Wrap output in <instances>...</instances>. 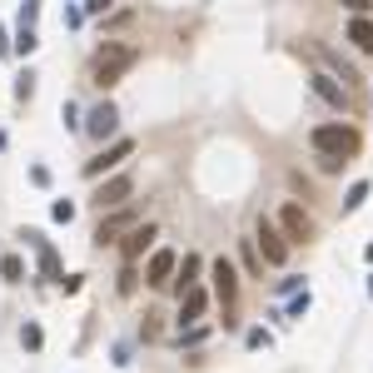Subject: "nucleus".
Listing matches in <instances>:
<instances>
[{"instance_id":"cd10ccee","label":"nucleus","mask_w":373,"mask_h":373,"mask_svg":"<svg viewBox=\"0 0 373 373\" xmlns=\"http://www.w3.org/2000/svg\"><path fill=\"white\" fill-rule=\"evenodd\" d=\"M115 5V0H85V15H105Z\"/></svg>"},{"instance_id":"aec40b11","label":"nucleus","mask_w":373,"mask_h":373,"mask_svg":"<svg viewBox=\"0 0 373 373\" xmlns=\"http://www.w3.org/2000/svg\"><path fill=\"white\" fill-rule=\"evenodd\" d=\"M363 199H368V179H354V184H348V194H343V210H359Z\"/></svg>"},{"instance_id":"c756f323","label":"nucleus","mask_w":373,"mask_h":373,"mask_svg":"<svg viewBox=\"0 0 373 373\" xmlns=\"http://www.w3.org/2000/svg\"><path fill=\"white\" fill-rule=\"evenodd\" d=\"M10 50V35H5V25H0V55H5Z\"/></svg>"},{"instance_id":"9b49d317","label":"nucleus","mask_w":373,"mask_h":373,"mask_svg":"<svg viewBox=\"0 0 373 373\" xmlns=\"http://www.w3.org/2000/svg\"><path fill=\"white\" fill-rule=\"evenodd\" d=\"M115 130H120V110L110 105V100H100V105L85 115V135H90V139H110Z\"/></svg>"},{"instance_id":"f3484780","label":"nucleus","mask_w":373,"mask_h":373,"mask_svg":"<svg viewBox=\"0 0 373 373\" xmlns=\"http://www.w3.org/2000/svg\"><path fill=\"white\" fill-rule=\"evenodd\" d=\"M348 40H354V50L373 55V20L368 15H354V20H348Z\"/></svg>"},{"instance_id":"412c9836","label":"nucleus","mask_w":373,"mask_h":373,"mask_svg":"<svg viewBox=\"0 0 373 373\" xmlns=\"http://www.w3.org/2000/svg\"><path fill=\"white\" fill-rule=\"evenodd\" d=\"M30 95H35V70H25V75L15 80V100H20V105H25Z\"/></svg>"},{"instance_id":"2eb2a0df","label":"nucleus","mask_w":373,"mask_h":373,"mask_svg":"<svg viewBox=\"0 0 373 373\" xmlns=\"http://www.w3.org/2000/svg\"><path fill=\"white\" fill-rule=\"evenodd\" d=\"M319 60H324V65H328V75H334V80H339L343 90H354V85H363V75H359L354 65H348L343 55H334V50H324V45H319Z\"/></svg>"},{"instance_id":"9d476101","label":"nucleus","mask_w":373,"mask_h":373,"mask_svg":"<svg viewBox=\"0 0 373 373\" xmlns=\"http://www.w3.org/2000/svg\"><path fill=\"white\" fill-rule=\"evenodd\" d=\"M174 264H179V254H174V249H155V254H150V264H144V284H150V289H170Z\"/></svg>"},{"instance_id":"a878e982","label":"nucleus","mask_w":373,"mask_h":373,"mask_svg":"<svg viewBox=\"0 0 373 373\" xmlns=\"http://www.w3.org/2000/svg\"><path fill=\"white\" fill-rule=\"evenodd\" d=\"M244 343H249V348H269V334H264V328H249Z\"/></svg>"},{"instance_id":"f257e3e1","label":"nucleus","mask_w":373,"mask_h":373,"mask_svg":"<svg viewBox=\"0 0 373 373\" xmlns=\"http://www.w3.org/2000/svg\"><path fill=\"white\" fill-rule=\"evenodd\" d=\"M308 144H314V150H319L324 159H354V155H359V144H363V135L354 130V124L334 120V124H314Z\"/></svg>"},{"instance_id":"6ab92c4d","label":"nucleus","mask_w":373,"mask_h":373,"mask_svg":"<svg viewBox=\"0 0 373 373\" xmlns=\"http://www.w3.org/2000/svg\"><path fill=\"white\" fill-rule=\"evenodd\" d=\"M0 279H5V284H20V279H25V264H20V254H5V259H0Z\"/></svg>"},{"instance_id":"4be33fe9","label":"nucleus","mask_w":373,"mask_h":373,"mask_svg":"<svg viewBox=\"0 0 373 373\" xmlns=\"http://www.w3.org/2000/svg\"><path fill=\"white\" fill-rule=\"evenodd\" d=\"M50 219H55V224H70V219H75V204H70V199H55V204H50Z\"/></svg>"},{"instance_id":"f8f14e48","label":"nucleus","mask_w":373,"mask_h":373,"mask_svg":"<svg viewBox=\"0 0 373 373\" xmlns=\"http://www.w3.org/2000/svg\"><path fill=\"white\" fill-rule=\"evenodd\" d=\"M204 308H210V294H204L199 284H190V289L179 294V328H184V324H199Z\"/></svg>"},{"instance_id":"5701e85b","label":"nucleus","mask_w":373,"mask_h":373,"mask_svg":"<svg viewBox=\"0 0 373 373\" xmlns=\"http://www.w3.org/2000/svg\"><path fill=\"white\" fill-rule=\"evenodd\" d=\"M20 343H25L30 354H35V348L45 343V334H40V324H25V328H20Z\"/></svg>"},{"instance_id":"20e7f679","label":"nucleus","mask_w":373,"mask_h":373,"mask_svg":"<svg viewBox=\"0 0 373 373\" xmlns=\"http://www.w3.org/2000/svg\"><path fill=\"white\" fill-rule=\"evenodd\" d=\"M130 194H135V174H110V179L95 190V210H100V214L124 210V204H130Z\"/></svg>"},{"instance_id":"393cba45","label":"nucleus","mask_w":373,"mask_h":373,"mask_svg":"<svg viewBox=\"0 0 373 373\" xmlns=\"http://www.w3.org/2000/svg\"><path fill=\"white\" fill-rule=\"evenodd\" d=\"M35 15H40V0H25L20 5V25H35Z\"/></svg>"},{"instance_id":"7ed1b4c3","label":"nucleus","mask_w":373,"mask_h":373,"mask_svg":"<svg viewBox=\"0 0 373 373\" xmlns=\"http://www.w3.org/2000/svg\"><path fill=\"white\" fill-rule=\"evenodd\" d=\"M210 279H214V299L224 308V328H239V274L229 259H214L210 264Z\"/></svg>"},{"instance_id":"39448f33","label":"nucleus","mask_w":373,"mask_h":373,"mask_svg":"<svg viewBox=\"0 0 373 373\" xmlns=\"http://www.w3.org/2000/svg\"><path fill=\"white\" fill-rule=\"evenodd\" d=\"M279 234L289 244H308V239H314V219H308L304 204H284V210H279Z\"/></svg>"},{"instance_id":"423d86ee","label":"nucleus","mask_w":373,"mask_h":373,"mask_svg":"<svg viewBox=\"0 0 373 373\" xmlns=\"http://www.w3.org/2000/svg\"><path fill=\"white\" fill-rule=\"evenodd\" d=\"M130 155H135V139H115L110 150H100L95 159H85V179H105V170H120Z\"/></svg>"},{"instance_id":"1a4fd4ad","label":"nucleus","mask_w":373,"mask_h":373,"mask_svg":"<svg viewBox=\"0 0 373 373\" xmlns=\"http://www.w3.org/2000/svg\"><path fill=\"white\" fill-rule=\"evenodd\" d=\"M20 239H25L30 249H35V254H40V274H45V279H65V269H60V254H55V244L45 239V234H40V229H25V234H20Z\"/></svg>"},{"instance_id":"b1692460","label":"nucleus","mask_w":373,"mask_h":373,"mask_svg":"<svg viewBox=\"0 0 373 373\" xmlns=\"http://www.w3.org/2000/svg\"><path fill=\"white\" fill-rule=\"evenodd\" d=\"M60 120H65L70 130H75V124H80V105H75V100H65V105H60Z\"/></svg>"},{"instance_id":"bb28decb","label":"nucleus","mask_w":373,"mask_h":373,"mask_svg":"<svg viewBox=\"0 0 373 373\" xmlns=\"http://www.w3.org/2000/svg\"><path fill=\"white\" fill-rule=\"evenodd\" d=\"M120 294H135V264H124V274H120Z\"/></svg>"},{"instance_id":"f03ea898","label":"nucleus","mask_w":373,"mask_h":373,"mask_svg":"<svg viewBox=\"0 0 373 373\" xmlns=\"http://www.w3.org/2000/svg\"><path fill=\"white\" fill-rule=\"evenodd\" d=\"M135 60H139V50L135 45H100V55H95V70H90V80L100 90H115L124 75L135 70Z\"/></svg>"},{"instance_id":"6e6552de","label":"nucleus","mask_w":373,"mask_h":373,"mask_svg":"<svg viewBox=\"0 0 373 373\" xmlns=\"http://www.w3.org/2000/svg\"><path fill=\"white\" fill-rule=\"evenodd\" d=\"M155 239H159L155 224H135V229H124V239H120V259H124V264H139L144 249H150Z\"/></svg>"},{"instance_id":"ddd939ff","label":"nucleus","mask_w":373,"mask_h":373,"mask_svg":"<svg viewBox=\"0 0 373 373\" xmlns=\"http://www.w3.org/2000/svg\"><path fill=\"white\" fill-rule=\"evenodd\" d=\"M308 85H314V95L324 100V105H334V110H348V90H343V85H339V80L328 75V70H319L314 80H308Z\"/></svg>"},{"instance_id":"7c9ffc66","label":"nucleus","mask_w":373,"mask_h":373,"mask_svg":"<svg viewBox=\"0 0 373 373\" xmlns=\"http://www.w3.org/2000/svg\"><path fill=\"white\" fill-rule=\"evenodd\" d=\"M368 294H373V274H368Z\"/></svg>"},{"instance_id":"2f4dec72","label":"nucleus","mask_w":373,"mask_h":373,"mask_svg":"<svg viewBox=\"0 0 373 373\" xmlns=\"http://www.w3.org/2000/svg\"><path fill=\"white\" fill-rule=\"evenodd\" d=\"M368 264H373V244H368Z\"/></svg>"},{"instance_id":"c85d7f7f","label":"nucleus","mask_w":373,"mask_h":373,"mask_svg":"<svg viewBox=\"0 0 373 373\" xmlns=\"http://www.w3.org/2000/svg\"><path fill=\"white\" fill-rule=\"evenodd\" d=\"M343 5L354 10V15H368V10H373V0H343Z\"/></svg>"},{"instance_id":"a211bd4d","label":"nucleus","mask_w":373,"mask_h":373,"mask_svg":"<svg viewBox=\"0 0 373 373\" xmlns=\"http://www.w3.org/2000/svg\"><path fill=\"white\" fill-rule=\"evenodd\" d=\"M35 45H40L35 25H20V30H15V40H10V50H15L20 60H30V55H35Z\"/></svg>"},{"instance_id":"0eeeda50","label":"nucleus","mask_w":373,"mask_h":373,"mask_svg":"<svg viewBox=\"0 0 373 373\" xmlns=\"http://www.w3.org/2000/svg\"><path fill=\"white\" fill-rule=\"evenodd\" d=\"M254 249H259L264 264H284V259H289V239L279 234L274 219H259V239H254Z\"/></svg>"},{"instance_id":"4468645a","label":"nucleus","mask_w":373,"mask_h":373,"mask_svg":"<svg viewBox=\"0 0 373 373\" xmlns=\"http://www.w3.org/2000/svg\"><path fill=\"white\" fill-rule=\"evenodd\" d=\"M124 229H135V214H130V210H110V219H100V229H95V244L105 249V244H115Z\"/></svg>"},{"instance_id":"dca6fc26","label":"nucleus","mask_w":373,"mask_h":373,"mask_svg":"<svg viewBox=\"0 0 373 373\" xmlns=\"http://www.w3.org/2000/svg\"><path fill=\"white\" fill-rule=\"evenodd\" d=\"M199 274H204V259H199V254H184V259L174 264V279H170V284H174L179 294H184L190 284H199Z\"/></svg>"}]
</instances>
